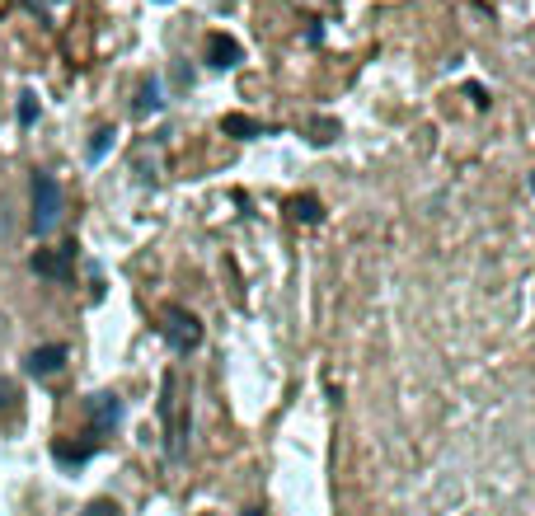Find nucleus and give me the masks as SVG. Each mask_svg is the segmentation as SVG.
I'll list each match as a JSON object with an SVG mask.
<instances>
[{"label": "nucleus", "mask_w": 535, "mask_h": 516, "mask_svg": "<svg viewBox=\"0 0 535 516\" xmlns=\"http://www.w3.org/2000/svg\"><path fill=\"white\" fill-rule=\"evenodd\" d=\"M165 338L179 352H193L202 343V329H198V319L188 315V310H169L165 315Z\"/></svg>", "instance_id": "f03ea898"}, {"label": "nucleus", "mask_w": 535, "mask_h": 516, "mask_svg": "<svg viewBox=\"0 0 535 516\" xmlns=\"http://www.w3.org/2000/svg\"><path fill=\"white\" fill-rule=\"evenodd\" d=\"M80 516H118V512H113L108 502H94V507H85V512H80Z\"/></svg>", "instance_id": "423d86ee"}, {"label": "nucleus", "mask_w": 535, "mask_h": 516, "mask_svg": "<svg viewBox=\"0 0 535 516\" xmlns=\"http://www.w3.org/2000/svg\"><path fill=\"white\" fill-rule=\"evenodd\" d=\"M108 141H113V132H99V141H94V146H90V160H99V155L108 151Z\"/></svg>", "instance_id": "39448f33"}, {"label": "nucleus", "mask_w": 535, "mask_h": 516, "mask_svg": "<svg viewBox=\"0 0 535 516\" xmlns=\"http://www.w3.org/2000/svg\"><path fill=\"white\" fill-rule=\"evenodd\" d=\"M212 66H235V61H240V47L230 43V38H212Z\"/></svg>", "instance_id": "20e7f679"}, {"label": "nucleus", "mask_w": 535, "mask_h": 516, "mask_svg": "<svg viewBox=\"0 0 535 516\" xmlns=\"http://www.w3.org/2000/svg\"><path fill=\"white\" fill-rule=\"evenodd\" d=\"M66 366V348H57V343H47V348H33L29 352V371L33 376H57Z\"/></svg>", "instance_id": "7ed1b4c3"}, {"label": "nucleus", "mask_w": 535, "mask_h": 516, "mask_svg": "<svg viewBox=\"0 0 535 516\" xmlns=\"http://www.w3.org/2000/svg\"><path fill=\"white\" fill-rule=\"evenodd\" d=\"M62 226V183L52 174H33V235H52Z\"/></svg>", "instance_id": "f257e3e1"}, {"label": "nucleus", "mask_w": 535, "mask_h": 516, "mask_svg": "<svg viewBox=\"0 0 535 516\" xmlns=\"http://www.w3.org/2000/svg\"><path fill=\"white\" fill-rule=\"evenodd\" d=\"M10 399H15V390H10V380L0 376V409H5V404H10Z\"/></svg>", "instance_id": "0eeeda50"}]
</instances>
